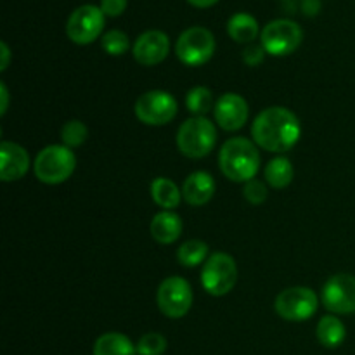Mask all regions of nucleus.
Here are the masks:
<instances>
[{"label": "nucleus", "instance_id": "obj_1", "mask_svg": "<svg viewBox=\"0 0 355 355\" xmlns=\"http://www.w3.org/2000/svg\"><path fill=\"white\" fill-rule=\"evenodd\" d=\"M302 125L297 114L283 106H272L257 114L252 125V137L259 148L269 153H286L297 146Z\"/></svg>", "mask_w": 355, "mask_h": 355}, {"label": "nucleus", "instance_id": "obj_2", "mask_svg": "<svg viewBox=\"0 0 355 355\" xmlns=\"http://www.w3.org/2000/svg\"><path fill=\"white\" fill-rule=\"evenodd\" d=\"M218 166L231 182H250L260 170L259 148L246 137L229 139L218 153Z\"/></svg>", "mask_w": 355, "mask_h": 355}, {"label": "nucleus", "instance_id": "obj_3", "mask_svg": "<svg viewBox=\"0 0 355 355\" xmlns=\"http://www.w3.org/2000/svg\"><path fill=\"white\" fill-rule=\"evenodd\" d=\"M215 144H217V130L207 116L189 118L180 125L177 132V148L187 158H205L214 151Z\"/></svg>", "mask_w": 355, "mask_h": 355}, {"label": "nucleus", "instance_id": "obj_4", "mask_svg": "<svg viewBox=\"0 0 355 355\" xmlns=\"http://www.w3.org/2000/svg\"><path fill=\"white\" fill-rule=\"evenodd\" d=\"M76 158L66 146H47L37 155L33 163V172L40 182L49 186H58L66 182L73 175Z\"/></svg>", "mask_w": 355, "mask_h": 355}, {"label": "nucleus", "instance_id": "obj_5", "mask_svg": "<svg viewBox=\"0 0 355 355\" xmlns=\"http://www.w3.org/2000/svg\"><path fill=\"white\" fill-rule=\"evenodd\" d=\"M238 283V266L227 253H214L208 257L201 270V284L211 297H224L231 293Z\"/></svg>", "mask_w": 355, "mask_h": 355}, {"label": "nucleus", "instance_id": "obj_6", "mask_svg": "<svg viewBox=\"0 0 355 355\" xmlns=\"http://www.w3.org/2000/svg\"><path fill=\"white\" fill-rule=\"evenodd\" d=\"M318 307L319 297L314 290L305 286L286 288L277 295L276 302H274L277 315L283 318L284 321L291 322L309 321L318 312Z\"/></svg>", "mask_w": 355, "mask_h": 355}, {"label": "nucleus", "instance_id": "obj_7", "mask_svg": "<svg viewBox=\"0 0 355 355\" xmlns=\"http://www.w3.org/2000/svg\"><path fill=\"white\" fill-rule=\"evenodd\" d=\"M179 104L175 97L165 90H149L135 101L134 113L144 125L162 127L177 116Z\"/></svg>", "mask_w": 355, "mask_h": 355}, {"label": "nucleus", "instance_id": "obj_8", "mask_svg": "<svg viewBox=\"0 0 355 355\" xmlns=\"http://www.w3.org/2000/svg\"><path fill=\"white\" fill-rule=\"evenodd\" d=\"M215 52V37L203 26L187 28L175 42V54L184 64L201 66L211 59Z\"/></svg>", "mask_w": 355, "mask_h": 355}, {"label": "nucleus", "instance_id": "obj_9", "mask_svg": "<svg viewBox=\"0 0 355 355\" xmlns=\"http://www.w3.org/2000/svg\"><path fill=\"white\" fill-rule=\"evenodd\" d=\"M262 47L270 55H288L300 47L304 31L300 24L291 19H276L266 24L260 33Z\"/></svg>", "mask_w": 355, "mask_h": 355}, {"label": "nucleus", "instance_id": "obj_10", "mask_svg": "<svg viewBox=\"0 0 355 355\" xmlns=\"http://www.w3.org/2000/svg\"><path fill=\"white\" fill-rule=\"evenodd\" d=\"M156 302L162 311L170 319H180L187 315L193 307V290L184 277L172 276L162 281L156 293Z\"/></svg>", "mask_w": 355, "mask_h": 355}, {"label": "nucleus", "instance_id": "obj_11", "mask_svg": "<svg viewBox=\"0 0 355 355\" xmlns=\"http://www.w3.org/2000/svg\"><path fill=\"white\" fill-rule=\"evenodd\" d=\"M104 12L94 3L80 6L69 14L66 23V35L78 45H89L103 33Z\"/></svg>", "mask_w": 355, "mask_h": 355}, {"label": "nucleus", "instance_id": "obj_12", "mask_svg": "<svg viewBox=\"0 0 355 355\" xmlns=\"http://www.w3.org/2000/svg\"><path fill=\"white\" fill-rule=\"evenodd\" d=\"M321 302L333 314H355V277L352 274H335L326 281Z\"/></svg>", "mask_w": 355, "mask_h": 355}, {"label": "nucleus", "instance_id": "obj_13", "mask_svg": "<svg viewBox=\"0 0 355 355\" xmlns=\"http://www.w3.org/2000/svg\"><path fill=\"white\" fill-rule=\"evenodd\" d=\"M214 114L222 130L236 132L245 127V123L248 121V103L239 94L227 92L218 97L214 107Z\"/></svg>", "mask_w": 355, "mask_h": 355}, {"label": "nucleus", "instance_id": "obj_14", "mask_svg": "<svg viewBox=\"0 0 355 355\" xmlns=\"http://www.w3.org/2000/svg\"><path fill=\"white\" fill-rule=\"evenodd\" d=\"M170 51L168 35L159 30H148L139 35L132 47L134 59L142 66L159 64L166 59Z\"/></svg>", "mask_w": 355, "mask_h": 355}, {"label": "nucleus", "instance_id": "obj_15", "mask_svg": "<svg viewBox=\"0 0 355 355\" xmlns=\"http://www.w3.org/2000/svg\"><path fill=\"white\" fill-rule=\"evenodd\" d=\"M30 168V155L23 146L3 141L0 144V177L3 182H14L26 175Z\"/></svg>", "mask_w": 355, "mask_h": 355}, {"label": "nucleus", "instance_id": "obj_16", "mask_svg": "<svg viewBox=\"0 0 355 355\" xmlns=\"http://www.w3.org/2000/svg\"><path fill=\"white\" fill-rule=\"evenodd\" d=\"M215 180L208 172H193L182 184V198L191 207H203L214 198Z\"/></svg>", "mask_w": 355, "mask_h": 355}, {"label": "nucleus", "instance_id": "obj_17", "mask_svg": "<svg viewBox=\"0 0 355 355\" xmlns=\"http://www.w3.org/2000/svg\"><path fill=\"white\" fill-rule=\"evenodd\" d=\"M182 218L170 210H163L153 217L149 231L153 239L159 245H172L182 234Z\"/></svg>", "mask_w": 355, "mask_h": 355}, {"label": "nucleus", "instance_id": "obj_18", "mask_svg": "<svg viewBox=\"0 0 355 355\" xmlns=\"http://www.w3.org/2000/svg\"><path fill=\"white\" fill-rule=\"evenodd\" d=\"M92 355H139L137 347L121 333H104L96 340Z\"/></svg>", "mask_w": 355, "mask_h": 355}, {"label": "nucleus", "instance_id": "obj_19", "mask_svg": "<svg viewBox=\"0 0 355 355\" xmlns=\"http://www.w3.org/2000/svg\"><path fill=\"white\" fill-rule=\"evenodd\" d=\"M227 33L238 44H252L259 37V23L252 14H232L227 21Z\"/></svg>", "mask_w": 355, "mask_h": 355}, {"label": "nucleus", "instance_id": "obj_20", "mask_svg": "<svg viewBox=\"0 0 355 355\" xmlns=\"http://www.w3.org/2000/svg\"><path fill=\"white\" fill-rule=\"evenodd\" d=\"M151 198L163 210H175L180 205L182 193L173 180L166 177H156L151 182Z\"/></svg>", "mask_w": 355, "mask_h": 355}, {"label": "nucleus", "instance_id": "obj_21", "mask_svg": "<svg viewBox=\"0 0 355 355\" xmlns=\"http://www.w3.org/2000/svg\"><path fill=\"white\" fill-rule=\"evenodd\" d=\"M293 165L284 156H277V158L270 159L266 165V170H263L266 182L274 189H284V187L290 186L293 182Z\"/></svg>", "mask_w": 355, "mask_h": 355}, {"label": "nucleus", "instance_id": "obj_22", "mask_svg": "<svg viewBox=\"0 0 355 355\" xmlns=\"http://www.w3.org/2000/svg\"><path fill=\"white\" fill-rule=\"evenodd\" d=\"M347 338L345 324L335 315H324L318 324V340L326 349H338Z\"/></svg>", "mask_w": 355, "mask_h": 355}, {"label": "nucleus", "instance_id": "obj_23", "mask_svg": "<svg viewBox=\"0 0 355 355\" xmlns=\"http://www.w3.org/2000/svg\"><path fill=\"white\" fill-rule=\"evenodd\" d=\"M177 260L184 267H196L208 260V245L201 239H189L177 250Z\"/></svg>", "mask_w": 355, "mask_h": 355}, {"label": "nucleus", "instance_id": "obj_24", "mask_svg": "<svg viewBox=\"0 0 355 355\" xmlns=\"http://www.w3.org/2000/svg\"><path fill=\"white\" fill-rule=\"evenodd\" d=\"M186 106L189 113H193L194 116H207L215 107L211 90L207 89V87H194V89H191L186 96Z\"/></svg>", "mask_w": 355, "mask_h": 355}, {"label": "nucleus", "instance_id": "obj_25", "mask_svg": "<svg viewBox=\"0 0 355 355\" xmlns=\"http://www.w3.org/2000/svg\"><path fill=\"white\" fill-rule=\"evenodd\" d=\"M87 135H89V130H87L83 121L69 120L62 125L61 139L62 146H66V148H78V146H82L87 141Z\"/></svg>", "mask_w": 355, "mask_h": 355}, {"label": "nucleus", "instance_id": "obj_26", "mask_svg": "<svg viewBox=\"0 0 355 355\" xmlns=\"http://www.w3.org/2000/svg\"><path fill=\"white\" fill-rule=\"evenodd\" d=\"M101 45L110 55H121L128 51L130 42H128L127 33L121 30H110L101 38Z\"/></svg>", "mask_w": 355, "mask_h": 355}, {"label": "nucleus", "instance_id": "obj_27", "mask_svg": "<svg viewBox=\"0 0 355 355\" xmlns=\"http://www.w3.org/2000/svg\"><path fill=\"white\" fill-rule=\"evenodd\" d=\"M135 347L139 355H163L166 352L168 342L162 333H146Z\"/></svg>", "mask_w": 355, "mask_h": 355}, {"label": "nucleus", "instance_id": "obj_28", "mask_svg": "<svg viewBox=\"0 0 355 355\" xmlns=\"http://www.w3.org/2000/svg\"><path fill=\"white\" fill-rule=\"evenodd\" d=\"M246 201H250L252 205H262L267 200V187L262 180H250L245 184V189H243Z\"/></svg>", "mask_w": 355, "mask_h": 355}, {"label": "nucleus", "instance_id": "obj_29", "mask_svg": "<svg viewBox=\"0 0 355 355\" xmlns=\"http://www.w3.org/2000/svg\"><path fill=\"white\" fill-rule=\"evenodd\" d=\"M263 55H266V49L262 45L250 44L248 47L243 51V61L248 66H259L263 61Z\"/></svg>", "mask_w": 355, "mask_h": 355}, {"label": "nucleus", "instance_id": "obj_30", "mask_svg": "<svg viewBox=\"0 0 355 355\" xmlns=\"http://www.w3.org/2000/svg\"><path fill=\"white\" fill-rule=\"evenodd\" d=\"M99 7L104 12V16L118 17L127 9V0H101Z\"/></svg>", "mask_w": 355, "mask_h": 355}, {"label": "nucleus", "instance_id": "obj_31", "mask_svg": "<svg viewBox=\"0 0 355 355\" xmlns=\"http://www.w3.org/2000/svg\"><path fill=\"white\" fill-rule=\"evenodd\" d=\"M302 10L307 16H315L321 10V2L319 0H302Z\"/></svg>", "mask_w": 355, "mask_h": 355}, {"label": "nucleus", "instance_id": "obj_32", "mask_svg": "<svg viewBox=\"0 0 355 355\" xmlns=\"http://www.w3.org/2000/svg\"><path fill=\"white\" fill-rule=\"evenodd\" d=\"M0 51H2V62H0V69H7V66H9V59H10V51L9 47H7L6 42H2L0 44Z\"/></svg>", "mask_w": 355, "mask_h": 355}, {"label": "nucleus", "instance_id": "obj_33", "mask_svg": "<svg viewBox=\"0 0 355 355\" xmlns=\"http://www.w3.org/2000/svg\"><path fill=\"white\" fill-rule=\"evenodd\" d=\"M0 94H2V107H0V114H6L7 111V103H9V94H7L6 83H0Z\"/></svg>", "mask_w": 355, "mask_h": 355}, {"label": "nucleus", "instance_id": "obj_34", "mask_svg": "<svg viewBox=\"0 0 355 355\" xmlns=\"http://www.w3.org/2000/svg\"><path fill=\"white\" fill-rule=\"evenodd\" d=\"M187 2H189L191 6H194V7H200V9H207V7L215 6L218 0H187Z\"/></svg>", "mask_w": 355, "mask_h": 355}]
</instances>
